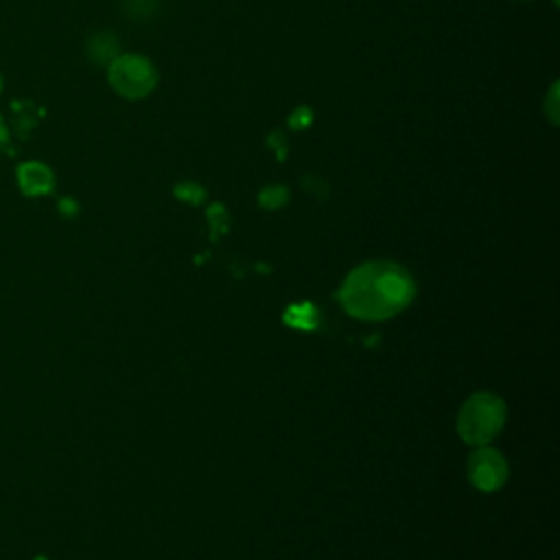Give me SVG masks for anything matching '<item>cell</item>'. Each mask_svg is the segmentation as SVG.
I'll return each instance as SVG.
<instances>
[{
	"label": "cell",
	"instance_id": "obj_1",
	"mask_svg": "<svg viewBox=\"0 0 560 560\" xmlns=\"http://www.w3.org/2000/svg\"><path fill=\"white\" fill-rule=\"evenodd\" d=\"M413 298L409 273L394 262H365L341 287L343 308L359 319H387Z\"/></svg>",
	"mask_w": 560,
	"mask_h": 560
},
{
	"label": "cell",
	"instance_id": "obj_2",
	"mask_svg": "<svg viewBox=\"0 0 560 560\" xmlns=\"http://www.w3.org/2000/svg\"><path fill=\"white\" fill-rule=\"evenodd\" d=\"M505 420L503 402L492 394H475L462 407L457 427L466 442L483 446L490 442Z\"/></svg>",
	"mask_w": 560,
	"mask_h": 560
},
{
	"label": "cell",
	"instance_id": "obj_3",
	"mask_svg": "<svg viewBox=\"0 0 560 560\" xmlns=\"http://www.w3.org/2000/svg\"><path fill=\"white\" fill-rule=\"evenodd\" d=\"M155 81H158V74L144 57L122 55L109 66L112 88L127 98H140L149 94Z\"/></svg>",
	"mask_w": 560,
	"mask_h": 560
},
{
	"label": "cell",
	"instance_id": "obj_4",
	"mask_svg": "<svg viewBox=\"0 0 560 560\" xmlns=\"http://www.w3.org/2000/svg\"><path fill=\"white\" fill-rule=\"evenodd\" d=\"M508 475L505 462L497 451L490 448H479L472 457H470V479L475 486H479L481 490H494L503 483Z\"/></svg>",
	"mask_w": 560,
	"mask_h": 560
},
{
	"label": "cell",
	"instance_id": "obj_5",
	"mask_svg": "<svg viewBox=\"0 0 560 560\" xmlns=\"http://www.w3.org/2000/svg\"><path fill=\"white\" fill-rule=\"evenodd\" d=\"M18 186L26 197L48 195L55 188V175L46 164L24 162L18 166Z\"/></svg>",
	"mask_w": 560,
	"mask_h": 560
},
{
	"label": "cell",
	"instance_id": "obj_6",
	"mask_svg": "<svg viewBox=\"0 0 560 560\" xmlns=\"http://www.w3.org/2000/svg\"><path fill=\"white\" fill-rule=\"evenodd\" d=\"M0 92H2V74H0Z\"/></svg>",
	"mask_w": 560,
	"mask_h": 560
}]
</instances>
